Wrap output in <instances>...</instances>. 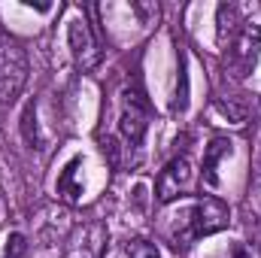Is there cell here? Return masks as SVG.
Instances as JSON below:
<instances>
[{
	"instance_id": "cell-3",
	"label": "cell",
	"mask_w": 261,
	"mask_h": 258,
	"mask_svg": "<svg viewBox=\"0 0 261 258\" xmlns=\"http://www.w3.org/2000/svg\"><path fill=\"white\" fill-rule=\"evenodd\" d=\"M110 246V228L100 219H82L70 228L61 246V258H103Z\"/></svg>"
},
{
	"instance_id": "cell-5",
	"label": "cell",
	"mask_w": 261,
	"mask_h": 258,
	"mask_svg": "<svg viewBox=\"0 0 261 258\" xmlns=\"http://www.w3.org/2000/svg\"><path fill=\"white\" fill-rule=\"evenodd\" d=\"M261 55V24H243L228 43V67L234 76H249Z\"/></svg>"
},
{
	"instance_id": "cell-12",
	"label": "cell",
	"mask_w": 261,
	"mask_h": 258,
	"mask_svg": "<svg viewBox=\"0 0 261 258\" xmlns=\"http://www.w3.org/2000/svg\"><path fill=\"white\" fill-rule=\"evenodd\" d=\"M125 258H161V252L152 240H130L125 246Z\"/></svg>"
},
{
	"instance_id": "cell-8",
	"label": "cell",
	"mask_w": 261,
	"mask_h": 258,
	"mask_svg": "<svg viewBox=\"0 0 261 258\" xmlns=\"http://www.w3.org/2000/svg\"><path fill=\"white\" fill-rule=\"evenodd\" d=\"M55 192L67 203H79L82 200V194H85V158L82 155H73L64 164V170H61V176L55 183Z\"/></svg>"
},
{
	"instance_id": "cell-13",
	"label": "cell",
	"mask_w": 261,
	"mask_h": 258,
	"mask_svg": "<svg viewBox=\"0 0 261 258\" xmlns=\"http://www.w3.org/2000/svg\"><path fill=\"white\" fill-rule=\"evenodd\" d=\"M28 252V243H24V234H9L6 237V246H3V252H0V258H21Z\"/></svg>"
},
{
	"instance_id": "cell-11",
	"label": "cell",
	"mask_w": 261,
	"mask_h": 258,
	"mask_svg": "<svg viewBox=\"0 0 261 258\" xmlns=\"http://www.w3.org/2000/svg\"><path fill=\"white\" fill-rule=\"evenodd\" d=\"M237 18H240V15H237L234 6H219V40H222V43H225V40L231 43L234 34L240 31V28H237Z\"/></svg>"
},
{
	"instance_id": "cell-15",
	"label": "cell",
	"mask_w": 261,
	"mask_h": 258,
	"mask_svg": "<svg viewBox=\"0 0 261 258\" xmlns=\"http://www.w3.org/2000/svg\"><path fill=\"white\" fill-rule=\"evenodd\" d=\"M237 258H261V243H252V249H246V252H240Z\"/></svg>"
},
{
	"instance_id": "cell-9",
	"label": "cell",
	"mask_w": 261,
	"mask_h": 258,
	"mask_svg": "<svg viewBox=\"0 0 261 258\" xmlns=\"http://www.w3.org/2000/svg\"><path fill=\"white\" fill-rule=\"evenodd\" d=\"M234 155V143L231 140H225V137H213L210 140V146H206V152H203V183L206 186H219V164L225 161V158H231Z\"/></svg>"
},
{
	"instance_id": "cell-6",
	"label": "cell",
	"mask_w": 261,
	"mask_h": 258,
	"mask_svg": "<svg viewBox=\"0 0 261 258\" xmlns=\"http://www.w3.org/2000/svg\"><path fill=\"white\" fill-rule=\"evenodd\" d=\"M149 131V110L146 100L140 97V91H125L122 94V110H119V134L130 149H137L143 143Z\"/></svg>"
},
{
	"instance_id": "cell-2",
	"label": "cell",
	"mask_w": 261,
	"mask_h": 258,
	"mask_svg": "<svg viewBox=\"0 0 261 258\" xmlns=\"http://www.w3.org/2000/svg\"><path fill=\"white\" fill-rule=\"evenodd\" d=\"M28 73H31V64H28L24 46L15 37L0 34V104H12L21 94Z\"/></svg>"
},
{
	"instance_id": "cell-4",
	"label": "cell",
	"mask_w": 261,
	"mask_h": 258,
	"mask_svg": "<svg viewBox=\"0 0 261 258\" xmlns=\"http://www.w3.org/2000/svg\"><path fill=\"white\" fill-rule=\"evenodd\" d=\"M195 189V161L189 155H176L173 161L164 164V170L158 173V183H155V197L161 203H170V200H179Z\"/></svg>"
},
{
	"instance_id": "cell-14",
	"label": "cell",
	"mask_w": 261,
	"mask_h": 258,
	"mask_svg": "<svg viewBox=\"0 0 261 258\" xmlns=\"http://www.w3.org/2000/svg\"><path fill=\"white\" fill-rule=\"evenodd\" d=\"M216 107H219V113H222L225 119H231L234 125H243V122H246V107H240V104H234V100H219Z\"/></svg>"
},
{
	"instance_id": "cell-10",
	"label": "cell",
	"mask_w": 261,
	"mask_h": 258,
	"mask_svg": "<svg viewBox=\"0 0 261 258\" xmlns=\"http://www.w3.org/2000/svg\"><path fill=\"white\" fill-rule=\"evenodd\" d=\"M21 134H24V140L31 143V149H46V137H43V131H40V122H37V104L31 100L28 107H24V113H21Z\"/></svg>"
},
{
	"instance_id": "cell-1",
	"label": "cell",
	"mask_w": 261,
	"mask_h": 258,
	"mask_svg": "<svg viewBox=\"0 0 261 258\" xmlns=\"http://www.w3.org/2000/svg\"><path fill=\"white\" fill-rule=\"evenodd\" d=\"M228 222H231L228 203L219 200V197H203V200H197V203L179 210L173 216V225H170L167 234H170L173 246H192L200 237H210V234L225 231Z\"/></svg>"
},
{
	"instance_id": "cell-7",
	"label": "cell",
	"mask_w": 261,
	"mask_h": 258,
	"mask_svg": "<svg viewBox=\"0 0 261 258\" xmlns=\"http://www.w3.org/2000/svg\"><path fill=\"white\" fill-rule=\"evenodd\" d=\"M67 43H70V55L79 70H94L100 64L103 52L97 49V40L91 34V28L85 24V18H70L67 21Z\"/></svg>"
}]
</instances>
